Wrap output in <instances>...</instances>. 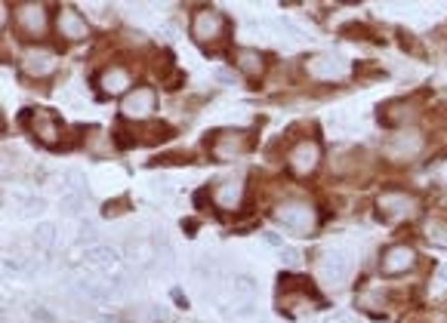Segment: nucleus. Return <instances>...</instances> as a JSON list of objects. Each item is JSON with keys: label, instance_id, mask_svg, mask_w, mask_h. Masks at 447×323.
I'll return each instance as SVG.
<instances>
[{"label": "nucleus", "instance_id": "f03ea898", "mask_svg": "<svg viewBox=\"0 0 447 323\" xmlns=\"http://www.w3.org/2000/svg\"><path fill=\"white\" fill-rule=\"evenodd\" d=\"M349 62L340 53H318V56L308 59V74L315 80H342L349 77Z\"/></svg>", "mask_w": 447, "mask_h": 323}, {"label": "nucleus", "instance_id": "c85d7f7f", "mask_svg": "<svg viewBox=\"0 0 447 323\" xmlns=\"http://www.w3.org/2000/svg\"><path fill=\"white\" fill-rule=\"evenodd\" d=\"M435 178H438L441 185H447V160H441V163L435 167Z\"/></svg>", "mask_w": 447, "mask_h": 323}, {"label": "nucleus", "instance_id": "1a4fd4ad", "mask_svg": "<svg viewBox=\"0 0 447 323\" xmlns=\"http://www.w3.org/2000/svg\"><path fill=\"white\" fill-rule=\"evenodd\" d=\"M222 31H225V19L216 10H201L195 16V22H191V37L198 44H210V40L222 37Z\"/></svg>", "mask_w": 447, "mask_h": 323}, {"label": "nucleus", "instance_id": "a878e982", "mask_svg": "<svg viewBox=\"0 0 447 323\" xmlns=\"http://www.w3.org/2000/svg\"><path fill=\"white\" fill-rule=\"evenodd\" d=\"M426 234H429L435 243H441V246H447V228L444 225H438V222H429V228H426Z\"/></svg>", "mask_w": 447, "mask_h": 323}, {"label": "nucleus", "instance_id": "39448f33", "mask_svg": "<svg viewBox=\"0 0 447 323\" xmlns=\"http://www.w3.org/2000/svg\"><path fill=\"white\" fill-rule=\"evenodd\" d=\"M247 148H250V133H244V129H225L213 142V157L216 160H235Z\"/></svg>", "mask_w": 447, "mask_h": 323}, {"label": "nucleus", "instance_id": "20e7f679", "mask_svg": "<svg viewBox=\"0 0 447 323\" xmlns=\"http://www.w3.org/2000/svg\"><path fill=\"white\" fill-rule=\"evenodd\" d=\"M376 210L386 219H407L419 210L417 197H410L407 191H386V194L376 197Z\"/></svg>", "mask_w": 447, "mask_h": 323}, {"label": "nucleus", "instance_id": "6e6552de", "mask_svg": "<svg viewBox=\"0 0 447 323\" xmlns=\"http://www.w3.org/2000/svg\"><path fill=\"white\" fill-rule=\"evenodd\" d=\"M155 105H157L155 89L142 86V89H133V93H127V99H123L121 111H123V118L146 120V118H151V114H155Z\"/></svg>", "mask_w": 447, "mask_h": 323}, {"label": "nucleus", "instance_id": "393cba45", "mask_svg": "<svg viewBox=\"0 0 447 323\" xmlns=\"http://www.w3.org/2000/svg\"><path fill=\"white\" fill-rule=\"evenodd\" d=\"M19 210H22V216H37V212H44V201L40 197H16Z\"/></svg>", "mask_w": 447, "mask_h": 323}, {"label": "nucleus", "instance_id": "aec40b11", "mask_svg": "<svg viewBox=\"0 0 447 323\" xmlns=\"http://www.w3.org/2000/svg\"><path fill=\"white\" fill-rule=\"evenodd\" d=\"M56 237H59V231H56V225H50V222H40L37 228H34V246L44 252H50L53 246H56Z\"/></svg>", "mask_w": 447, "mask_h": 323}, {"label": "nucleus", "instance_id": "423d86ee", "mask_svg": "<svg viewBox=\"0 0 447 323\" xmlns=\"http://www.w3.org/2000/svg\"><path fill=\"white\" fill-rule=\"evenodd\" d=\"M16 25L25 37H40L46 31V6L44 3H19Z\"/></svg>", "mask_w": 447, "mask_h": 323}, {"label": "nucleus", "instance_id": "ddd939ff", "mask_svg": "<svg viewBox=\"0 0 447 323\" xmlns=\"http://www.w3.org/2000/svg\"><path fill=\"white\" fill-rule=\"evenodd\" d=\"M56 28H59V34H62L65 40H84V37H87V22H84V16H80L78 10H71V6L59 10Z\"/></svg>", "mask_w": 447, "mask_h": 323}, {"label": "nucleus", "instance_id": "f3484780", "mask_svg": "<svg viewBox=\"0 0 447 323\" xmlns=\"http://www.w3.org/2000/svg\"><path fill=\"white\" fill-rule=\"evenodd\" d=\"M31 133L37 136L44 145H56V120H53V114L50 111H34Z\"/></svg>", "mask_w": 447, "mask_h": 323}, {"label": "nucleus", "instance_id": "b1692460", "mask_svg": "<svg viewBox=\"0 0 447 323\" xmlns=\"http://www.w3.org/2000/svg\"><path fill=\"white\" fill-rule=\"evenodd\" d=\"M59 210L65 212V216H80V210H84V194H65L59 201Z\"/></svg>", "mask_w": 447, "mask_h": 323}, {"label": "nucleus", "instance_id": "7ed1b4c3", "mask_svg": "<svg viewBox=\"0 0 447 323\" xmlns=\"http://www.w3.org/2000/svg\"><path fill=\"white\" fill-rule=\"evenodd\" d=\"M321 280H324L327 286H342L349 280V274H352V262H349V256L342 250H327L321 252Z\"/></svg>", "mask_w": 447, "mask_h": 323}, {"label": "nucleus", "instance_id": "4468645a", "mask_svg": "<svg viewBox=\"0 0 447 323\" xmlns=\"http://www.w3.org/2000/svg\"><path fill=\"white\" fill-rule=\"evenodd\" d=\"M22 68H25V74H31V77H46V74L56 68V59H53V53H46V50H28L22 59Z\"/></svg>", "mask_w": 447, "mask_h": 323}, {"label": "nucleus", "instance_id": "0eeeda50", "mask_svg": "<svg viewBox=\"0 0 447 323\" xmlns=\"http://www.w3.org/2000/svg\"><path fill=\"white\" fill-rule=\"evenodd\" d=\"M419 151H423V136L417 129H401L386 142V154L392 160H414Z\"/></svg>", "mask_w": 447, "mask_h": 323}, {"label": "nucleus", "instance_id": "cd10ccee", "mask_svg": "<svg viewBox=\"0 0 447 323\" xmlns=\"http://www.w3.org/2000/svg\"><path fill=\"white\" fill-rule=\"evenodd\" d=\"M3 271H10V274H22V262H19V259H12V256H6V259H3Z\"/></svg>", "mask_w": 447, "mask_h": 323}, {"label": "nucleus", "instance_id": "7c9ffc66", "mask_svg": "<svg viewBox=\"0 0 447 323\" xmlns=\"http://www.w3.org/2000/svg\"><path fill=\"white\" fill-rule=\"evenodd\" d=\"M216 77H219V80H222V84H235V74H229V71H219V74H216Z\"/></svg>", "mask_w": 447, "mask_h": 323}, {"label": "nucleus", "instance_id": "bb28decb", "mask_svg": "<svg viewBox=\"0 0 447 323\" xmlns=\"http://www.w3.org/2000/svg\"><path fill=\"white\" fill-rule=\"evenodd\" d=\"M31 323H56V314L46 311V308H34V311L28 314Z\"/></svg>", "mask_w": 447, "mask_h": 323}, {"label": "nucleus", "instance_id": "f8f14e48", "mask_svg": "<svg viewBox=\"0 0 447 323\" xmlns=\"http://www.w3.org/2000/svg\"><path fill=\"white\" fill-rule=\"evenodd\" d=\"M240 197H244V185H240V178H222V182L213 188V203H216L219 210H238Z\"/></svg>", "mask_w": 447, "mask_h": 323}, {"label": "nucleus", "instance_id": "2eb2a0df", "mask_svg": "<svg viewBox=\"0 0 447 323\" xmlns=\"http://www.w3.org/2000/svg\"><path fill=\"white\" fill-rule=\"evenodd\" d=\"M99 86L105 95H121L130 89V74L123 71V68H105L99 77Z\"/></svg>", "mask_w": 447, "mask_h": 323}, {"label": "nucleus", "instance_id": "5701e85b", "mask_svg": "<svg viewBox=\"0 0 447 323\" xmlns=\"http://www.w3.org/2000/svg\"><path fill=\"white\" fill-rule=\"evenodd\" d=\"M78 240L84 246H99V243H96V240H99V228H96V222H89V219H80Z\"/></svg>", "mask_w": 447, "mask_h": 323}, {"label": "nucleus", "instance_id": "6ab92c4d", "mask_svg": "<svg viewBox=\"0 0 447 323\" xmlns=\"http://www.w3.org/2000/svg\"><path fill=\"white\" fill-rule=\"evenodd\" d=\"M235 65L244 74H250V77H259V74H263V68H265V62H263V56H259V53H253V50H238Z\"/></svg>", "mask_w": 447, "mask_h": 323}, {"label": "nucleus", "instance_id": "c756f323", "mask_svg": "<svg viewBox=\"0 0 447 323\" xmlns=\"http://www.w3.org/2000/svg\"><path fill=\"white\" fill-rule=\"evenodd\" d=\"M281 259H284L287 265H297V262H299V256H297L293 250H284V252H281Z\"/></svg>", "mask_w": 447, "mask_h": 323}, {"label": "nucleus", "instance_id": "dca6fc26", "mask_svg": "<svg viewBox=\"0 0 447 323\" xmlns=\"http://www.w3.org/2000/svg\"><path fill=\"white\" fill-rule=\"evenodd\" d=\"M84 259H87V265L99 268V271H112V268L118 265V250L108 243H99V246H89Z\"/></svg>", "mask_w": 447, "mask_h": 323}, {"label": "nucleus", "instance_id": "a211bd4d", "mask_svg": "<svg viewBox=\"0 0 447 323\" xmlns=\"http://www.w3.org/2000/svg\"><path fill=\"white\" fill-rule=\"evenodd\" d=\"M383 120L386 123H407V120H414L417 118V105L414 102H389V105H383Z\"/></svg>", "mask_w": 447, "mask_h": 323}, {"label": "nucleus", "instance_id": "9b49d317", "mask_svg": "<svg viewBox=\"0 0 447 323\" xmlns=\"http://www.w3.org/2000/svg\"><path fill=\"white\" fill-rule=\"evenodd\" d=\"M287 160H290V169L297 176H312L315 167L321 163V148L315 145V142H299V145L290 151Z\"/></svg>", "mask_w": 447, "mask_h": 323}, {"label": "nucleus", "instance_id": "4be33fe9", "mask_svg": "<svg viewBox=\"0 0 447 323\" xmlns=\"http://www.w3.org/2000/svg\"><path fill=\"white\" fill-rule=\"evenodd\" d=\"M87 151L96 157H102V154H112V145H108V139L99 133V129H93V133H89V142H87Z\"/></svg>", "mask_w": 447, "mask_h": 323}, {"label": "nucleus", "instance_id": "f257e3e1", "mask_svg": "<svg viewBox=\"0 0 447 323\" xmlns=\"http://www.w3.org/2000/svg\"><path fill=\"white\" fill-rule=\"evenodd\" d=\"M274 219H278L281 225H287L290 231H299V234H308V231L315 228V210L308 203L302 201H290V203H281L278 210H274Z\"/></svg>", "mask_w": 447, "mask_h": 323}, {"label": "nucleus", "instance_id": "412c9836", "mask_svg": "<svg viewBox=\"0 0 447 323\" xmlns=\"http://www.w3.org/2000/svg\"><path fill=\"white\" fill-rule=\"evenodd\" d=\"M383 290H374V286H367L361 295H358V308H364V311H376V308H383Z\"/></svg>", "mask_w": 447, "mask_h": 323}, {"label": "nucleus", "instance_id": "9d476101", "mask_svg": "<svg viewBox=\"0 0 447 323\" xmlns=\"http://www.w3.org/2000/svg\"><path fill=\"white\" fill-rule=\"evenodd\" d=\"M383 274H389V277H395V274H407L410 268L417 265V252L410 250V246H389L386 252H383Z\"/></svg>", "mask_w": 447, "mask_h": 323}, {"label": "nucleus", "instance_id": "2f4dec72", "mask_svg": "<svg viewBox=\"0 0 447 323\" xmlns=\"http://www.w3.org/2000/svg\"><path fill=\"white\" fill-rule=\"evenodd\" d=\"M438 280H441V284H447V265L438 268Z\"/></svg>", "mask_w": 447, "mask_h": 323}]
</instances>
